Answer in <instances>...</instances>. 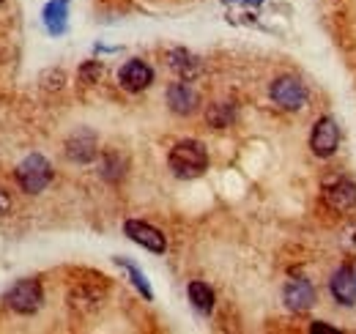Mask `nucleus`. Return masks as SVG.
I'll return each instance as SVG.
<instances>
[{
    "label": "nucleus",
    "instance_id": "nucleus-1",
    "mask_svg": "<svg viewBox=\"0 0 356 334\" xmlns=\"http://www.w3.org/2000/svg\"><path fill=\"white\" fill-rule=\"evenodd\" d=\"M168 162H170V170H173L176 178L189 181V178H197V175L206 173L209 154H206V145L200 140H181L170 148Z\"/></svg>",
    "mask_w": 356,
    "mask_h": 334
},
{
    "label": "nucleus",
    "instance_id": "nucleus-2",
    "mask_svg": "<svg viewBox=\"0 0 356 334\" xmlns=\"http://www.w3.org/2000/svg\"><path fill=\"white\" fill-rule=\"evenodd\" d=\"M14 175H17V184H19L22 192L39 195V192H44L47 186H49V181H52V165L47 162L42 154H31V157H25L17 165Z\"/></svg>",
    "mask_w": 356,
    "mask_h": 334
},
{
    "label": "nucleus",
    "instance_id": "nucleus-3",
    "mask_svg": "<svg viewBox=\"0 0 356 334\" xmlns=\"http://www.w3.org/2000/svg\"><path fill=\"white\" fill-rule=\"evenodd\" d=\"M3 301L17 312V315H33L42 301H44V291H42V283L39 280H17L6 296Z\"/></svg>",
    "mask_w": 356,
    "mask_h": 334
},
{
    "label": "nucleus",
    "instance_id": "nucleus-4",
    "mask_svg": "<svg viewBox=\"0 0 356 334\" xmlns=\"http://www.w3.org/2000/svg\"><path fill=\"white\" fill-rule=\"evenodd\" d=\"M268 96L285 113H296L307 104V88L299 77H277L268 88Z\"/></svg>",
    "mask_w": 356,
    "mask_h": 334
},
{
    "label": "nucleus",
    "instance_id": "nucleus-5",
    "mask_svg": "<svg viewBox=\"0 0 356 334\" xmlns=\"http://www.w3.org/2000/svg\"><path fill=\"white\" fill-rule=\"evenodd\" d=\"M340 145V126L334 124V118H321L315 121L310 134V148L315 157L329 159Z\"/></svg>",
    "mask_w": 356,
    "mask_h": 334
},
{
    "label": "nucleus",
    "instance_id": "nucleus-6",
    "mask_svg": "<svg viewBox=\"0 0 356 334\" xmlns=\"http://www.w3.org/2000/svg\"><path fill=\"white\" fill-rule=\"evenodd\" d=\"M124 233L132 239L134 244H140V247H145L148 252H165L168 250V241H165V236H162V230H156L154 225H148V222H140V219H127L124 222Z\"/></svg>",
    "mask_w": 356,
    "mask_h": 334
},
{
    "label": "nucleus",
    "instance_id": "nucleus-7",
    "mask_svg": "<svg viewBox=\"0 0 356 334\" xmlns=\"http://www.w3.org/2000/svg\"><path fill=\"white\" fill-rule=\"evenodd\" d=\"M99 154V140L90 129H77L69 140H66V159L77 162V165H88Z\"/></svg>",
    "mask_w": 356,
    "mask_h": 334
},
{
    "label": "nucleus",
    "instance_id": "nucleus-8",
    "mask_svg": "<svg viewBox=\"0 0 356 334\" xmlns=\"http://www.w3.org/2000/svg\"><path fill=\"white\" fill-rule=\"evenodd\" d=\"M118 83H121L124 90H129V93H140V90H145L148 85L154 83V69L145 61H140V58L127 61L121 66V72H118Z\"/></svg>",
    "mask_w": 356,
    "mask_h": 334
},
{
    "label": "nucleus",
    "instance_id": "nucleus-9",
    "mask_svg": "<svg viewBox=\"0 0 356 334\" xmlns=\"http://www.w3.org/2000/svg\"><path fill=\"white\" fill-rule=\"evenodd\" d=\"M323 200L332 211H351L356 206V184L351 178H334L326 189H323Z\"/></svg>",
    "mask_w": 356,
    "mask_h": 334
},
{
    "label": "nucleus",
    "instance_id": "nucleus-10",
    "mask_svg": "<svg viewBox=\"0 0 356 334\" xmlns=\"http://www.w3.org/2000/svg\"><path fill=\"white\" fill-rule=\"evenodd\" d=\"M165 99H168V107H170L176 116H192V113L200 107L197 90L186 83V80H178V83L170 85L168 93H165Z\"/></svg>",
    "mask_w": 356,
    "mask_h": 334
},
{
    "label": "nucleus",
    "instance_id": "nucleus-11",
    "mask_svg": "<svg viewBox=\"0 0 356 334\" xmlns=\"http://www.w3.org/2000/svg\"><path fill=\"white\" fill-rule=\"evenodd\" d=\"M168 66L176 72L178 80H186V83H192L203 72V61L197 55H192L189 49H184V47H176V49L168 52Z\"/></svg>",
    "mask_w": 356,
    "mask_h": 334
},
{
    "label": "nucleus",
    "instance_id": "nucleus-12",
    "mask_svg": "<svg viewBox=\"0 0 356 334\" xmlns=\"http://www.w3.org/2000/svg\"><path fill=\"white\" fill-rule=\"evenodd\" d=\"M282 299H285V307L291 312H307V310H312V304H315V288H312L307 280H291L285 285Z\"/></svg>",
    "mask_w": 356,
    "mask_h": 334
},
{
    "label": "nucleus",
    "instance_id": "nucleus-13",
    "mask_svg": "<svg viewBox=\"0 0 356 334\" xmlns=\"http://www.w3.org/2000/svg\"><path fill=\"white\" fill-rule=\"evenodd\" d=\"M329 288H332V296H334L340 304L354 307V301H356V280H354V271H351L348 266H343V269H337V271L332 274Z\"/></svg>",
    "mask_w": 356,
    "mask_h": 334
},
{
    "label": "nucleus",
    "instance_id": "nucleus-14",
    "mask_svg": "<svg viewBox=\"0 0 356 334\" xmlns=\"http://www.w3.org/2000/svg\"><path fill=\"white\" fill-rule=\"evenodd\" d=\"M42 17H44V28L52 36H63L69 28V0H49Z\"/></svg>",
    "mask_w": 356,
    "mask_h": 334
},
{
    "label": "nucleus",
    "instance_id": "nucleus-15",
    "mask_svg": "<svg viewBox=\"0 0 356 334\" xmlns=\"http://www.w3.org/2000/svg\"><path fill=\"white\" fill-rule=\"evenodd\" d=\"M99 304H102V291H96V285L80 283L69 291V307L77 312H93Z\"/></svg>",
    "mask_w": 356,
    "mask_h": 334
},
{
    "label": "nucleus",
    "instance_id": "nucleus-16",
    "mask_svg": "<svg viewBox=\"0 0 356 334\" xmlns=\"http://www.w3.org/2000/svg\"><path fill=\"white\" fill-rule=\"evenodd\" d=\"M189 301H192V307L197 310V312H203V315H209L211 310H214V291L206 285V283H200V280H195V283H189Z\"/></svg>",
    "mask_w": 356,
    "mask_h": 334
},
{
    "label": "nucleus",
    "instance_id": "nucleus-17",
    "mask_svg": "<svg viewBox=\"0 0 356 334\" xmlns=\"http://www.w3.org/2000/svg\"><path fill=\"white\" fill-rule=\"evenodd\" d=\"M233 118H236V110H233L230 102H214L206 110V121L214 129H227V126L233 124Z\"/></svg>",
    "mask_w": 356,
    "mask_h": 334
},
{
    "label": "nucleus",
    "instance_id": "nucleus-18",
    "mask_svg": "<svg viewBox=\"0 0 356 334\" xmlns=\"http://www.w3.org/2000/svg\"><path fill=\"white\" fill-rule=\"evenodd\" d=\"M115 263H118V266H124V269L129 271V280H132V285H134V288H137L140 293H143V296H145L148 301H151V299H154V291H151V285H148L145 274H143V271H140V269H137L134 263H129V260H124V257H115Z\"/></svg>",
    "mask_w": 356,
    "mask_h": 334
},
{
    "label": "nucleus",
    "instance_id": "nucleus-19",
    "mask_svg": "<svg viewBox=\"0 0 356 334\" xmlns=\"http://www.w3.org/2000/svg\"><path fill=\"white\" fill-rule=\"evenodd\" d=\"M102 175H104L107 181H118V178L124 175V159H121L118 154H107L104 162H102Z\"/></svg>",
    "mask_w": 356,
    "mask_h": 334
},
{
    "label": "nucleus",
    "instance_id": "nucleus-20",
    "mask_svg": "<svg viewBox=\"0 0 356 334\" xmlns=\"http://www.w3.org/2000/svg\"><path fill=\"white\" fill-rule=\"evenodd\" d=\"M102 72H104V69H102L99 61H86V63L80 66V80H83V83H96V80L102 77Z\"/></svg>",
    "mask_w": 356,
    "mask_h": 334
},
{
    "label": "nucleus",
    "instance_id": "nucleus-21",
    "mask_svg": "<svg viewBox=\"0 0 356 334\" xmlns=\"http://www.w3.org/2000/svg\"><path fill=\"white\" fill-rule=\"evenodd\" d=\"M340 247L348 252V255H356V222H348L343 228V236H340Z\"/></svg>",
    "mask_w": 356,
    "mask_h": 334
},
{
    "label": "nucleus",
    "instance_id": "nucleus-22",
    "mask_svg": "<svg viewBox=\"0 0 356 334\" xmlns=\"http://www.w3.org/2000/svg\"><path fill=\"white\" fill-rule=\"evenodd\" d=\"M8 211H11V200H8V195L0 189V216H3V214H8Z\"/></svg>",
    "mask_w": 356,
    "mask_h": 334
},
{
    "label": "nucleus",
    "instance_id": "nucleus-23",
    "mask_svg": "<svg viewBox=\"0 0 356 334\" xmlns=\"http://www.w3.org/2000/svg\"><path fill=\"white\" fill-rule=\"evenodd\" d=\"M312 332L318 334V332H326V334H334L337 329L334 326H326V324H312Z\"/></svg>",
    "mask_w": 356,
    "mask_h": 334
},
{
    "label": "nucleus",
    "instance_id": "nucleus-24",
    "mask_svg": "<svg viewBox=\"0 0 356 334\" xmlns=\"http://www.w3.org/2000/svg\"><path fill=\"white\" fill-rule=\"evenodd\" d=\"M0 6H3V0H0Z\"/></svg>",
    "mask_w": 356,
    "mask_h": 334
}]
</instances>
